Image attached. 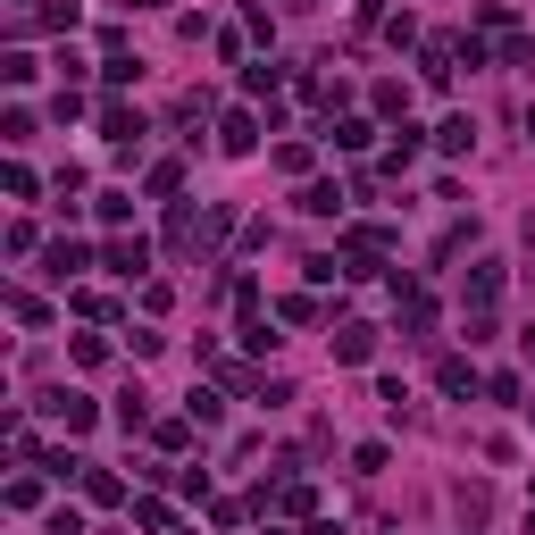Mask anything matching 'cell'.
Listing matches in <instances>:
<instances>
[{
  "mask_svg": "<svg viewBox=\"0 0 535 535\" xmlns=\"http://www.w3.org/2000/svg\"><path fill=\"white\" fill-rule=\"evenodd\" d=\"M218 151H226V159H251V151H260V126H251V109L218 118Z\"/></svg>",
  "mask_w": 535,
  "mask_h": 535,
  "instance_id": "6da1fadb",
  "label": "cell"
},
{
  "mask_svg": "<svg viewBox=\"0 0 535 535\" xmlns=\"http://www.w3.org/2000/svg\"><path fill=\"white\" fill-rule=\"evenodd\" d=\"M335 360H343V368L377 360V327H360V318H352V327H335Z\"/></svg>",
  "mask_w": 535,
  "mask_h": 535,
  "instance_id": "7a4b0ae2",
  "label": "cell"
},
{
  "mask_svg": "<svg viewBox=\"0 0 535 535\" xmlns=\"http://www.w3.org/2000/svg\"><path fill=\"white\" fill-rule=\"evenodd\" d=\"M42 410H51V418H67V435H84L92 418H101V410L84 402V393H51V402H42Z\"/></svg>",
  "mask_w": 535,
  "mask_h": 535,
  "instance_id": "3957f363",
  "label": "cell"
},
{
  "mask_svg": "<svg viewBox=\"0 0 535 535\" xmlns=\"http://www.w3.org/2000/svg\"><path fill=\"white\" fill-rule=\"evenodd\" d=\"M109 268H118V276H143V268H151V243H143V235H118V243H109Z\"/></svg>",
  "mask_w": 535,
  "mask_h": 535,
  "instance_id": "277c9868",
  "label": "cell"
},
{
  "mask_svg": "<svg viewBox=\"0 0 535 535\" xmlns=\"http://www.w3.org/2000/svg\"><path fill=\"white\" fill-rule=\"evenodd\" d=\"M435 151H452V159L477 151V126H469V118H444V126H435Z\"/></svg>",
  "mask_w": 535,
  "mask_h": 535,
  "instance_id": "5b68a950",
  "label": "cell"
},
{
  "mask_svg": "<svg viewBox=\"0 0 535 535\" xmlns=\"http://www.w3.org/2000/svg\"><path fill=\"white\" fill-rule=\"evenodd\" d=\"M452 59H460L452 42H427V59H418V76H427V84H452Z\"/></svg>",
  "mask_w": 535,
  "mask_h": 535,
  "instance_id": "8992f818",
  "label": "cell"
},
{
  "mask_svg": "<svg viewBox=\"0 0 535 535\" xmlns=\"http://www.w3.org/2000/svg\"><path fill=\"white\" fill-rule=\"evenodd\" d=\"M101 134H109V143H134V134H143V118H134V109H118V101H109V109H101Z\"/></svg>",
  "mask_w": 535,
  "mask_h": 535,
  "instance_id": "52a82bcc",
  "label": "cell"
},
{
  "mask_svg": "<svg viewBox=\"0 0 535 535\" xmlns=\"http://www.w3.org/2000/svg\"><path fill=\"white\" fill-rule=\"evenodd\" d=\"M301 209H310V218H335L343 193H335V184H301Z\"/></svg>",
  "mask_w": 535,
  "mask_h": 535,
  "instance_id": "ba28073f",
  "label": "cell"
},
{
  "mask_svg": "<svg viewBox=\"0 0 535 535\" xmlns=\"http://www.w3.org/2000/svg\"><path fill=\"white\" fill-rule=\"evenodd\" d=\"M435 385H444V393H477V368L469 360H444V368H435Z\"/></svg>",
  "mask_w": 535,
  "mask_h": 535,
  "instance_id": "9c48e42d",
  "label": "cell"
},
{
  "mask_svg": "<svg viewBox=\"0 0 535 535\" xmlns=\"http://www.w3.org/2000/svg\"><path fill=\"white\" fill-rule=\"evenodd\" d=\"M151 435H159V452H184V444H193V418H159Z\"/></svg>",
  "mask_w": 535,
  "mask_h": 535,
  "instance_id": "30bf717a",
  "label": "cell"
},
{
  "mask_svg": "<svg viewBox=\"0 0 535 535\" xmlns=\"http://www.w3.org/2000/svg\"><path fill=\"white\" fill-rule=\"evenodd\" d=\"M184 418H193V427H218V393H209V385H193V402H184Z\"/></svg>",
  "mask_w": 535,
  "mask_h": 535,
  "instance_id": "8fae6325",
  "label": "cell"
},
{
  "mask_svg": "<svg viewBox=\"0 0 535 535\" xmlns=\"http://www.w3.org/2000/svg\"><path fill=\"white\" fill-rule=\"evenodd\" d=\"M276 84H285V67H276V59H260V67H243V92H276Z\"/></svg>",
  "mask_w": 535,
  "mask_h": 535,
  "instance_id": "7c38bea8",
  "label": "cell"
},
{
  "mask_svg": "<svg viewBox=\"0 0 535 535\" xmlns=\"http://www.w3.org/2000/svg\"><path fill=\"white\" fill-rule=\"evenodd\" d=\"M143 184H151V193H159V201H176V184H184V168H176V159H159V168H151Z\"/></svg>",
  "mask_w": 535,
  "mask_h": 535,
  "instance_id": "4fadbf2b",
  "label": "cell"
},
{
  "mask_svg": "<svg viewBox=\"0 0 535 535\" xmlns=\"http://www.w3.org/2000/svg\"><path fill=\"white\" fill-rule=\"evenodd\" d=\"M143 402H151V393H143V385H134V393H118V427H143V418H151Z\"/></svg>",
  "mask_w": 535,
  "mask_h": 535,
  "instance_id": "5bb4252c",
  "label": "cell"
},
{
  "mask_svg": "<svg viewBox=\"0 0 535 535\" xmlns=\"http://www.w3.org/2000/svg\"><path fill=\"white\" fill-rule=\"evenodd\" d=\"M84 494H92V502H118V494H126V485H118V477H109V469H84Z\"/></svg>",
  "mask_w": 535,
  "mask_h": 535,
  "instance_id": "9a60e30c",
  "label": "cell"
},
{
  "mask_svg": "<svg viewBox=\"0 0 535 535\" xmlns=\"http://www.w3.org/2000/svg\"><path fill=\"white\" fill-rule=\"evenodd\" d=\"M368 134H377L368 118H343V126H335V143H343V151H368Z\"/></svg>",
  "mask_w": 535,
  "mask_h": 535,
  "instance_id": "2e32d148",
  "label": "cell"
},
{
  "mask_svg": "<svg viewBox=\"0 0 535 535\" xmlns=\"http://www.w3.org/2000/svg\"><path fill=\"white\" fill-rule=\"evenodd\" d=\"M84 260H92V251H84V243H51V268H59V276H76Z\"/></svg>",
  "mask_w": 535,
  "mask_h": 535,
  "instance_id": "e0dca14e",
  "label": "cell"
},
{
  "mask_svg": "<svg viewBox=\"0 0 535 535\" xmlns=\"http://www.w3.org/2000/svg\"><path fill=\"white\" fill-rule=\"evenodd\" d=\"M494 293H502V268H477V276H469V301L485 310V301H494Z\"/></svg>",
  "mask_w": 535,
  "mask_h": 535,
  "instance_id": "ac0fdd59",
  "label": "cell"
},
{
  "mask_svg": "<svg viewBox=\"0 0 535 535\" xmlns=\"http://www.w3.org/2000/svg\"><path fill=\"white\" fill-rule=\"evenodd\" d=\"M42 535H84V519H76V510H51V527H42Z\"/></svg>",
  "mask_w": 535,
  "mask_h": 535,
  "instance_id": "d6986e66",
  "label": "cell"
},
{
  "mask_svg": "<svg viewBox=\"0 0 535 535\" xmlns=\"http://www.w3.org/2000/svg\"><path fill=\"white\" fill-rule=\"evenodd\" d=\"M134 9H168V0H134Z\"/></svg>",
  "mask_w": 535,
  "mask_h": 535,
  "instance_id": "ffe728a7",
  "label": "cell"
},
{
  "mask_svg": "<svg viewBox=\"0 0 535 535\" xmlns=\"http://www.w3.org/2000/svg\"><path fill=\"white\" fill-rule=\"evenodd\" d=\"M527 134H535V109H527Z\"/></svg>",
  "mask_w": 535,
  "mask_h": 535,
  "instance_id": "44dd1931",
  "label": "cell"
},
{
  "mask_svg": "<svg viewBox=\"0 0 535 535\" xmlns=\"http://www.w3.org/2000/svg\"><path fill=\"white\" fill-rule=\"evenodd\" d=\"M9 9H26V0H9Z\"/></svg>",
  "mask_w": 535,
  "mask_h": 535,
  "instance_id": "7402d4cb",
  "label": "cell"
}]
</instances>
